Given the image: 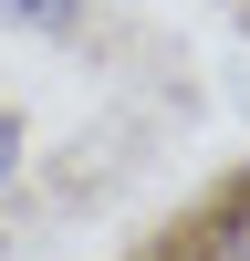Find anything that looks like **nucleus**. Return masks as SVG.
I'll use <instances>...</instances> for the list:
<instances>
[{
    "label": "nucleus",
    "instance_id": "f257e3e1",
    "mask_svg": "<svg viewBox=\"0 0 250 261\" xmlns=\"http://www.w3.org/2000/svg\"><path fill=\"white\" fill-rule=\"evenodd\" d=\"M188 261H250V188H229V199L188 230Z\"/></svg>",
    "mask_w": 250,
    "mask_h": 261
},
{
    "label": "nucleus",
    "instance_id": "f03ea898",
    "mask_svg": "<svg viewBox=\"0 0 250 261\" xmlns=\"http://www.w3.org/2000/svg\"><path fill=\"white\" fill-rule=\"evenodd\" d=\"M0 21L32 32V42H73L83 32V0H0Z\"/></svg>",
    "mask_w": 250,
    "mask_h": 261
},
{
    "label": "nucleus",
    "instance_id": "7ed1b4c3",
    "mask_svg": "<svg viewBox=\"0 0 250 261\" xmlns=\"http://www.w3.org/2000/svg\"><path fill=\"white\" fill-rule=\"evenodd\" d=\"M21 167H32V125H21V105H0V199L21 188Z\"/></svg>",
    "mask_w": 250,
    "mask_h": 261
}]
</instances>
